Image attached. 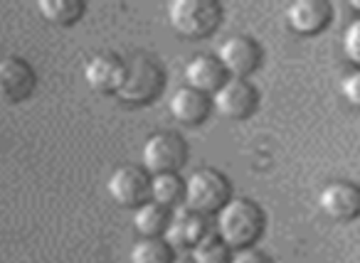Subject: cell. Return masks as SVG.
<instances>
[{"label": "cell", "instance_id": "7402d4cb", "mask_svg": "<svg viewBox=\"0 0 360 263\" xmlns=\"http://www.w3.org/2000/svg\"><path fill=\"white\" fill-rule=\"evenodd\" d=\"M340 94H343V99L348 101L350 106L360 109V69H353L343 76V81H340Z\"/></svg>", "mask_w": 360, "mask_h": 263}, {"label": "cell", "instance_id": "4fadbf2b", "mask_svg": "<svg viewBox=\"0 0 360 263\" xmlns=\"http://www.w3.org/2000/svg\"><path fill=\"white\" fill-rule=\"evenodd\" d=\"M207 222L205 214L195 212L191 207H178L173 214H170L168 229H165V241L175 248H193L200 238L207 236Z\"/></svg>", "mask_w": 360, "mask_h": 263}, {"label": "cell", "instance_id": "7a4b0ae2", "mask_svg": "<svg viewBox=\"0 0 360 263\" xmlns=\"http://www.w3.org/2000/svg\"><path fill=\"white\" fill-rule=\"evenodd\" d=\"M170 27L186 40H205L220 27L222 6L217 0H173L168 6Z\"/></svg>", "mask_w": 360, "mask_h": 263}, {"label": "cell", "instance_id": "d6986e66", "mask_svg": "<svg viewBox=\"0 0 360 263\" xmlns=\"http://www.w3.org/2000/svg\"><path fill=\"white\" fill-rule=\"evenodd\" d=\"M129 261L131 263H170L173 261V246H170L163 236H155V238L141 236L139 241L131 246Z\"/></svg>", "mask_w": 360, "mask_h": 263}, {"label": "cell", "instance_id": "52a82bcc", "mask_svg": "<svg viewBox=\"0 0 360 263\" xmlns=\"http://www.w3.org/2000/svg\"><path fill=\"white\" fill-rule=\"evenodd\" d=\"M109 197L124 209H139L150 199V175L139 165H121L109 177Z\"/></svg>", "mask_w": 360, "mask_h": 263}, {"label": "cell", "instance_id": "3957f363", "mask_svg": "<svg viewBox=\"0 0 360 263\" xmlns=\"http://www.w3.org/2000/svg\"><path fill=\"white\" fill-rule=\"evenodd\" d=\"M165 72L158 62L146 55H134L126 60V79L116 99L126 106H146L163 94Z\"/></svg>", "mask_w": 360, "mask_h": 263}, {"label": "cell", "instance_id": "e0dca14e", "mask_svg": "<svg viewBox=\"0 0 360 263\" xmlns=\"http://www.w3.org/2000/svg\"><path fill=\"white\" fill-rule=\"evenodd\" d=\"M86 6L84 0H37V13L45 18L50 25L72 27L82 20Z\"/></svg>", "mask_w": 360, "mask_h": 263}, {"label": "cell", "instance_id": "8fae6325", "mask_svg": "<svg viewBox=\"0 0 360 263\" xmlns=\"http://www.w3.org/2000/svg\"><path fill=\"white\" fill-rule=\"evenodd\" d=\"M286 22L296 35H321L333 22V6L328 0H294L286 8Z\"/></svg>", "mask_w": 360, "mask_h": 263}, {"label": "cell", "instance_id": "6da1fadb", "mask_svg": "<svg viewBox=\"0 0 360 263\" xmlns=\"http://www.w3.org/2000/svg\"><path fill=\"white\" fill-rule=\"evenodd\" d=\"M266 231V214L257 202L247 197H232L217 212V236L232 248H252Z\"/></svg>", "mask_w": 360, "mask_h": 263}, {"label": "cell", "instance_id": "30bf717a", "mask_svg": "<svg viewBox=\"0 0 360 263\" xmlns=\"http://www.w3.org/2000/svg\"><path fill=\"white\" fill-rule=\"evenodd\" d=\"M319 207L333 222H355L360 219V184L350 180H333L321 189Z\"/></svg>", "mask_w": 360, "mask_h": 263}, {"label": "cell", "instance_id": "7c38bea8", "mask_svg": "<svg viewBox=\"0 0 360 263\" xmlns=\"http://www.w3.org/2000/svg\"><path fill=\"white\" fill-rule=\"evenodd\" d=\"M126 79V60L111 55V52H101L86 60L84 65V81L89 89L99 91V94H119L121 84Z\"/></svg>", "mask_w": 360, "mask_h": 263}, {"label": "cell", "instance_id": "8992f818", "mask_svg": "<svg viewBox=\"0 0 360 263\" xmlns=\"http://www.w3.org/2000/svg\"><path fill=\"white\" fill-rule=\"evenodd\" d=\"M212 106L222 119L247 121L259 109V89L250 79H230L212 94Z\"/></svg>", "mask_w": 360, "mask_h": 263}, {"label": "cell", "instance_id": "ffe728a7", "mask_svg": "<svg viewBox=\"0 0 360 263\" xmlns=\"http://www.w3.org/2000/svg\"><path fill=\"white\" fill-rule=\"evenodd\" d=\"M191 258L195 263H230L232 261V248L222 241L217 234H207L205 238L193 246Z\"/></svg>", "mask_w": 360, "mask_h": 263}, {"label": "cell", "instance_id": "9a60e30c", "mask_svg": "<svg viewBox=\"0 0 360 263\" xmlns=\"http://www.w3.org/2000/svg\"><path fill=\"white\" fill-rule=\"evenodd\" d=\"M212 111V96L200 94V91L183 86L170 96V114L183 126H200Z\"/></svg>", "mask_w": 360, "mask_h": 263}, {"label": "cell", "instance_id": "2e32d148", "mask_svg": "<svg viewBox=\"0 0 360 263\" xmlns=\"http://www.w3.org/2000/svg\"><path fill=\"white\" fill-rule=\"evenodd\" d=\"M150 202L165 209H178V204H186V180L178 173L150 175Z\"/></svg>", "mask_w": 360, "mask_h": 263}, {"label": "cell", "instance_id": "9c48e42d", "mask_svg": "<svg viewBox=\"0 0 360 263\" xmlns=\"http://www.w3.org/2000/svg\"><path fill=\"white\" fill-rule=\"evenodd\" d=\"M37 89V74L30 62L20 57L0 60V101L3 104H22Z\"/></svg>", "mask_w": 360, "mask_h": 263}, {"label": "cell", "instance_id": "ac0fdd59", "mask_svg": "<svg viewBox=\"0 0 360 263\" xmlns=\"http://www.w3.org/2000/svg\"><path fill=\"white\" fill-rule=\"evenodd\" d=\"M170 222V212L165 207L155 202H146L136 209L134 214V229L141 234L143 238H155V236H165V229Z\"/></svg>", "mask_w": 360, "mask_h": 263}, {"label": "cell", "instance_id": "d4e9b609", "mask_svg": "<svg viewBox=\"0 0 360 263\" xmlns=\"http://www.w3.org/2000/svg\"><path fill=\"white\" fill-rule=\"evenodd\" d=\"M348 6H350V11H355V13H358V18H360V0H350Z\"/></svg>", "mask_w": 360, "mask_h": 263}, {"label": "cell", "instance_id": "5bb4252c", "mask_svg": "<svg viewBox=\"0 0 360 263\" xmlns=\"http://www.w3.org/2000/svg\"><path fill=\"white\" fill-rule=\"evenodd\" d=\"M227 81V72L220 60L212 55H198L186 65V86L200 91V94H215Z\"/></svg>", "mask_w": 360, "mask_h": 263}, {"label": "cell", "instance_id": "cb8c5ba5", "mask_svg": "<svg viewBox=\"0 0 360 263\" xmlns=\"http://www.w3.org/2000/svg\"><path fill=\"white\" fill-rule=\"evenodd\" d=\"M170 263H195V261H193L191 256H173V261Z\"/></svg>", "mask_w": 360, "mask_h": 263}, {"label": "cell", "instance_id": "277c9868", "mask_svg": "<svg viewBox=\"0 0 360 263\" xmlns=\"http://www.w3.org/2000/svg\"><path fill=\"white\" fill-rule=\"evenodd\" d=\"M232 199V184L220 170L200 168L186 180V207L200 214H217Z\"/></svg>", "mask_w": 360, "mask_h": 263}, {"label": "cell", "instance_id": "603a6c76", "mask_svg": "<svg viewBox=\"0 0 360 263\" xmlns=\"http://www.w3.org/2000/svg\"><path fill=\"white\" fill-rule=\"evenodd\" d=\"M230 263H274L264 251L259 248H242V251H235L232 253V261Z\"/></svg>", "mask_w": 360, "mask_h": 263}, {"label": "cell", "instance_id": "ba28073f", "mask_svg": "<svg viewBox=\"0 0 360 263\" xmlns=\"http://www.w3.org/2000/svg\"><path fill=\"white\" fill-rule=\"evenodd\" d=\"M217 60L225 67L227 76H235V79H247L262 67L264 60V52H262L259 42L252 40L247 35H232L217 50Z\"/></svg>", "mask_w": 360, "mask_h": 263}, {"label": "cell", "instance_id": "5b68a950", "mask_svg": "<svg viewBox=\"0 0 360 263\" xmlns=\"http://www.w3.org/2000/svg\"><path fill=\"white\" fill-rule=\"evenodd\" d=\"M141 158H143V170L148 175L178 173L188 160V143L183 140V135L160 130V133L148 135Z\"/></svg>", "mask_w": 360, "mask_h": 263}, {"label": "cell", "instance_id": "44dd1931", "mask_svg": "<svg viewBox=\"0 0 360 263\" xmlns=\"http://www.w3.org/2000/svg\"><path fill=\"white\" fill-rule=\"evenodd\" d=\"M343 55L355 69H360V18H355L343 32Z\"/></svg>", "mask_w": 360, "mask_h": 263}]
</instances>
